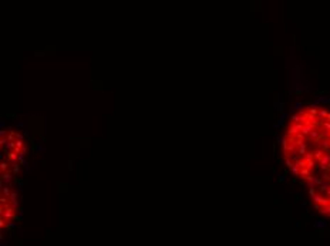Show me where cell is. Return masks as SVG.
Here are the masks:
<instances>
[{"mask_svg": "<svg viewBox=\"0 0 330 246\" xmlns=\"http://www.w3.org/2000/svg\"><path fill=\"white\" fill-rule=\"evenodd\" d=\"M302 107H303V104H302V102H296V105H295V108H297L299 111H300V108H302Z\"/></svg>", "mask_w": 330, "mask_h": 246, "instance_id": "1", "label": "cell"}, {"mask_svg": "<svg viewBox=\"0 0 330 246\" xmlns=\"http://www.w3.org/2000/svg\"><path fill=\"white\" fill-rule=\"evenodd\" d=\"M279 181H280V182H285V181H286V177H285V175H279Z\"/></svg>", "mask_w": 330, "mask_h": 246, "instance_id": "2", "label": "cell"}, {"mask_svg": "<svg viewBox=\"0 0 330 246\" xmlns=\"http://www.w3.org/2000/svg\"><path fill=\"white\" fill-rule=\"evenodd\" d=\"M326 120H327V121L330 122V113H329V115H327V118H326Z\"/></svg>", "mask_w": 330, "mask_h": 246, "instance_id": "3", "label": "cell"}]
</instances>
